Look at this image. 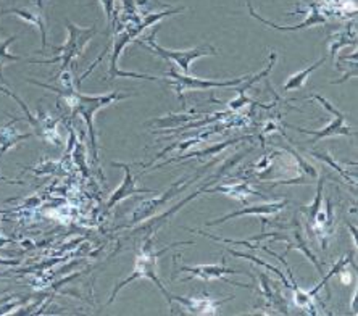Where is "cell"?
Here are the masks:
<instances>
[{
	"mask_svg": "<svg viewBox=\"0 0 358 316\" xmlns=\"http://www.w3.org/2000/svg\"><path fill=\"white\" fill-rule=\"evenodd\" d=\"M28 82L36 84V86L49 89V91H54L59 94V96L65 100V102L70 105L73 110V115H81V118L86 121V126L89 129V136H91V147H92V157L94 160H99V150H97V138H96V129H94V118H96V113L99 110H102L108 105L115 102H120V100L129 99L131 94H121V92H110L105 94V96H86V94H81L76 91L75 87L70 89H57L52 87L50 84H44L39 81H33V79H28Z\"/></svg>",
	"mask_w": 358,
	"mask_h": 316,
	"instance_id": "6da1fadb",
	"label": "cell"
},
{
	"mask_svg": "<svg viewBox=\"0 0 358 316\" xmlns=\"http://www.w3.org/2000/svg\"><path fill=\"white\" fill-rule=\"evenodd\" d=\"M65 23L68 29V39L63 45L54 47V49L59 52V57H55V59H50V60H42V62L29 60V63H34V65H54V63H62L60 71H66L73 63V60H75L76 57L83 55L86 45L91 42V39L97 33L96 26H92V28H80V26L71 23L70 20H65Z\"/></svg>",
	"mask_w": 358,
	"mask_h": 316,
	"instance_id": "7a4b0ae2",
	"label": "cell"
},
{
	"mask_svg": "<svg viewBox=\"0 0 358 316\" xmlns=\"http://www.w3.org/2000/svg\"><path fill=\"white\" fill-rule=\"evenodd\" d=\"M159 29H160V26H157V28L152 31V34L149 36V38H145L144 41L136 39L134 42H138V44H141V45L144 44L145 47H149V49L154 52L155 55L162 57V59L171 60L179 68V70H181L182 75H191V63L194 60L200 59V57L218 55L217 49H215V47L210 45V44H202V45L194 47V49H189V50H170V49H165V47L159 45L154 41L157 31H159Z\"/></svg>",
	"mask_w": 358,
	"mask_h": 316,
	"instance_id": "3957f363",
	"label": "cell"
},
{
	"mask_svg": "<svg viewBox=\"0 0 358 316\" xmlns=\"http://www.w3.org/2000/svg\"><path fill=\"white\" fill-rule=\"evenodd\" d=\"M173 245H175V244H173ZM170 247H171V245H168V247H165V249H162V250H159V252H150V250H149V252H141L139 257H138V260H136L133 275L126 278L124 281H121V282L118 284V286L113 289L112 297H110L108 303H112L113 300L117 299V294H118L124 286H128L129 282H133V281H136V279H139V278H147V279H150V281H154V282L157 284V287H159L163 296L166 297L168 303H170V308H171V305H173L171 294L166 291L165 286H163L162 281H160L159 275H157V260H159V257H162L163 254H165V252H168V249H170Z\"/></svg>",
	"mask_w": 358,
	"mask_h": 316,
	"instance_id": "277c9868",
	"label": "cell"
},
{
	"mask_svg": "<svg viewBox=\"0 0 358 316\" xmlns=\"http://www.w3.org/2000/svg\"><path fill=\"white\" fill-rule=\"evenodd\" d=\"M144 31L141 23H131L129 26H126L123 31H120L118 34H115L113 39V50L112 55H110V63H108V78L115 79V78H134V79H145V81H160V78H154L149 75H141V73H131V71H123L118 68V60L123 50L126 49V45L129 42L136 41V38Z\"/></svg>",
	"mask_w": 358,
	"mask_h": 316,
	"instance_id": "5b68a950",
	"label": "cell"
},
{
	"mask_svg": "<svg viewBox=\"0 0 358 316\" xmlns=\"http://www.w3.org/2000/svg\"><path fill=\"white\" fill-rule=\"evenodd\" d=\"M168 76L171 79H168V84H171L175 87V92L178 94V97L181 99V102L184 105V97L182 94L187 91H205V89H215V87H236L239 84H244L247 79L250 78V75L241 76V78H234V79H228V81H213V79H200L191 75H182V73H178L175 68H170L168 71Z\"/></svg>",
	"mask_w": 358,
	"mask_h": 316,
	"instance_id": "8992f818",
	"label": "cell"
},
{
	"mask_svg": "<svg viewBox=\"0 0 358 316\" xmlns=\"http://www.w3.org/2000/svg\"><path fill=\"white\" fill-rule=\"evenodd\" d=\"M215 165V161L208 163V166ZM207 168H203L202 171H199L196 176H194L192 179H179V181H176L173 186L168 189V191L165 194H162L160 197L157 199H152V200H145V202H142L138 208L134 210L133 215H131V223H139V221H144L150 217V215H154L157 210H159L160 207H163V205L168 203V200H171L175 196H178V194H181L184 189H186L189 184L196 182L197 179H200V176L203 175L205 171H207Z\"/></svg>",
	"mask_w": 358,
	"mask_h": 316,
	"instance_id": "52a82bcc",
	"label": "cell"
},
{
	"mask_svg": "<svg viewBox=\"0 0 358 316\" xmlns=\"http://www.w3.org/2000/svg\"><path fill=\"white\" fill-rule=\"evenodd\" d=\"M312 99L318 100V102L323 105V107L328 110L329 113L334 115V120L331 121V123L326 126L324 129L321 131H313V129H303V128H294L296 131H299V133H303V134H310L313 136V141L312 144H315V142H318L320 139H324V138H333V136H355V131L350 128L349 124H347V117L344 113L341 112V110H338L334 107L333 103L329 102V100H326L324 97H321L320 94H313Z\"/></svg>",
	"mask_w": 358,
	"mask_h": 316,
	"instance_id": "ba28073f",
	"label": "cell"
},
{
	"mask_svg": "<svg viewBox=\"0 0 358 316\" xmlns=\"http://www.w3.org/2000/svg\"><path fill=\"white\" fill-rule=\"evenodd\" d=\"M7 13H13L20 17L28 24H33L34 28L41 31V41H42V49L41 54H44V49L47 47V23H45V13H44V5L41 0H29L28 5L24 7H10L0 12V17Z\"/></svg>",
	"mask_w": 358,
	"mask_h": 316,
	"instance_id": "9c48e42d",
	"label": "cell"
},
{
	"mask_svg": "<svg viewBox=\"0 0 358 316\" xmlns=\"http://www.w3.org/2000/svg\"><path fill=\"white\" fill-rule=\"evenodd\" d=\"M179 271H181V273H191V276L182 279V281H191V279H194V278L202 279V281H210V279H220V281H223L226 284H233V286H238V287L250 289L249 284H241V282H234V281H229V279H226V275H239V273H241V271H234V270H231V268H226V266H220V265L181 266V268H179Z\"/></svg>",
	"mask_w": 358,
	"mask_h": 316,
	"instance_id": "30bf717a",
	"label": "cell"
},
{
	"mask_svg": "<svg viewBox=\"0 0 358 316\" xmlns=\"http://www.w3.org/2000/svg\"><path fill=\"white\" fill-rule=\"evenodd\" d=\"M112 165L123 168L126 175H124L123 182H121V186L112 194V196H110L107 202V210H112L115 205L121 202V200L128 199L129 196H136V194H157L155 191H150V189H139L136 186V181L133 178V173H131L129 165H126V163H112Z\"/></svg>",
	"mask_w": 358,
	"mask_h": 316,
	"instance_id": "8fae6325",
	"label": "cell"
},
{
	"mask_svg": "<svg viewBox=\"0 0 358 316\" xmlns=\"http://www.w3.org/2000/svg\"><path fill=\"white\" fill-rule=\"evenodd\" d=\"M245 3H247V8H249V13H250V17H252V18L259 20L260 23L266 24V26H270V28L276 29V31H281V33H294V31L307 29V28H312V26H317V24H321V23H326V17H324V15L321 13V12H318V10L313 7L312 13H310V17H308V18H305L300 24H297V26H279V24H276V23H271V21H268V20H265L263 17H260V15L257 13L255 10H254V7H252L250 0H245Z\"/></svg>",
	"mask_w": 358,
	"mask_h": 316,
	"instance_id": "7c38bea8",
	"label": "cell"
},
{
	"mask_svg": "<svg viewBox=\"0 0 358 316\" xmlns=\"http://www.w3.org/2000/svg\"><path fill=\"white\" fill-rule=\"evenodd\" d=\"M286 205H287V200H281V202L263 203V205H252V207L241 208V210H238V212H231L228 215H224L223 218L208 221L207 226H215V224L226 223V221L239 218V217H244V215H275V213L279 212V210L286 208Z\"/></svg>",
	"mask_w": 358,
	"mask_h": 316,
	"instance_id": "4fadbf2b",
	"label": "cell"
},
{
	"mask_svg": "<svg viewBox=\"0 0 358 316\" xmlns=\"http://www.w3.org/2000/svg\"><path fill=\"white\" fill-rule=\"evenodd\" d=\"M231 299V297H229ZM171 300L173 302H179L182 303L184 307H186L187 310H191L192 313H200V315H215L217 312L218 307H221L226 300H212V299H207V297H191V299H186V297H178V296H173L171 294Z\"/></svg>",
	"mask_w": 358,
	"mask_h": 316,
	"instance_id": "5bb4252c",
	"label": "cell"
},
{
	"mask_svg": "<svg viewBox=\"0 0 358 316\" xmlns=\"http://www.w3.org/2000/svg\"><path fill=\"white\" fill-rule=\"evenodd\" d=\"M276 59H278V55L275 54V52H273V54L270 55V65H268V66H266L265 70H263V71H260L259 75H255V76H250V78L247 79V81H245V86H244V87H239V89H238V92H239V97H238V99H234V100H231V102L228 103V107H229L231 112H239V110H241L242 107H245L247 103H250V100L245 97V92H247V89L254 86V84H255L257 81H259L260 78H266L268 75H270V71L273 70V66H275V63H276Z\"/></svg>",
	"mask_w": 358,
	"mask_h": 316,
	"instance_id": "9a60e30c",
	"label": "cell"
},
{
	"mask_svg": "<svg viewBox=\"0 0 358 316\" xmlns=\"http://www.w3.org/2000/svg\"><path fill=\"white\" fill-rule=\"evenodd\" d=\"M326 62V57H323V59H320L317 63H313V65H310L308 68H305V70L296 73V75L289 76V79L286 82H284V92H292V91H297V89L303 87V84L308 81V78L312 76V73L315 70H318V68L323 65V63Z\"/></svg>",
	"mask_w": 358,
	"mask_h": 316,
	"instance_id": "2e32d148",
	"label": "cell"
},
{
	"mask_svg": "<svg viewBox=\"0 0 358 316\" xmlns=\"http://www.w3.org/2000/svg\"><path fill=\"white\" fill-rule=\"evenodd\" d=\"M29 136L31 134H18L17 131H15L13 124L3 126V128L0 129V158L3 157L5 152L12 149L13 145H17L20 141L28 139Z\"/></svg>",
	"mask_w": 358,
	"mask_h": 316,
	"instance_id": "e0dca14e",
	"label": "cell"
},
{
	"mask_svg": "<svg viewBox=\"0 0 358 316\" xmlns=\"http://www.w3.org/2000/svg\"><path fill=\"white\" fill-rule=\"evenodd\" d=\"M242 139H245V138H241V139H233V141H226V142H223V144L213 145V147H210V149H205V150H199V152H189V154H186V155H179V157L171 158V160H168V161H165V163H162L160 166H165V165H168V163H176V161H182V160H186V158H194V157H205V155H213V154H220L221 150H224V149H226V147L233 145V144H236V142H239V141H242Z\"/></svg>",
	"mask_w": 358,
	"mask_h": 316,
	"instance_id": "ac0fdd59",
	"label": "cell"
},
{
	"mask_svg": "<svg viewBox=\"0 0 358 316\" xmlns=\"http://www.w3.org/2000/svg\"><path fill=\"white\" fill-rule=\"evenodd\" d=\"M349 265H352V266H354V268H357V265H355V258H354V254H352V252H349V254L342 257L341 260H339L338 263H336V265L333 266V270H331V271L328 273V275H326V276L323 278V281H321V282L318 284V286L313 289L312 292H308L310 296H312V297L317 296V292L320 291L321 287H323V286H326V284H328V281H329L331 278H333L334 275H339V273H341L342 270H345V268L349 266Z\"/></svg>",
	"mask_w": 358,
	"mask_h": 316,
	"instance_id": "d6986e66",
	"label": "cell"
},
{
	"mask_svg": "<svg viewBox=\"0 0 358 316\" xmlns=\"http://www.w3.org/2000/svg\"><path fill=\"white\" fill-rule=\"evenodd\" d=\"M324 175H318V186H317V196H315L313 203L310 205V208L307 210V215H308V221L310 223H313L315 217H317L318 212L323 207V186H324Z\"/></svg>",
	"mask_w": 358,
	"mask_h": 316,
	"instance_id": "ffe728a7",
	"label": "cell"
},
{
	"mask_svg": "<svg viewBox=\"0 0 358 316\" xmlns=\"http://www.w3.org/2000/svg\"><path fill=\"white\" fill-rule=\"evenodd\" d=\"M231 255H234V257H241V258H247V260H250V261H254V263H257V265H260V266H263V268H266V270H270V271H273L275 273L276 276H279V279H281V281L284 282V286L286 287H291L292 289V286L291 284L287 282V278L284 276V273L279 270V268H275V266H271V265H268V263H265V261H262V260H259V258L257 257H254V255H245V254H242V252H236V250H228Z\"/></svg>",
	"mask_w": 358,
	"mask_h": 316,
	"instance_id": "44dd1931",
	"label": "cell"
},
{
	"mask_svg": "<svg viewBox=\"0 0 358 316\" xmlns=\"http://www.w3.org/2000/svg\"><path fill=\"white\" fill-rule=\"evenodd\" d=\"M17 38H18V36H12V38H8L5 42H0V79H2V82H5L3 81V76H2V68H3L5 63H7V62H20V60H23V59H21V57L8 54V50H7L8 45L12 44V42L17 41Z\"/></svg>",
	"mask_w": 358,
	"mask_h": 316,
	"instance_id": "7402d4cb",
	"label": "cell"
},
{
	"mask_svg": "<svg viewBox=\"0 0 358 316\" xmlns=\"http://www.w3.org/2000/svg\"><path fill=\"white\" fill-rule=\"evenodd\" d=\"M310 155H313L315 158H318V160H321V161H323V163H326V165L333 166L334 170L338 171L342 178L347 179V181L354 184V181H352V178H350V175H349V171H345L344 168H342V166L339 165V163H336V161L333 160V158H331L328 154H320V152H312V154H310Z\"/></svg>",
	"mask_w": 358,
	"mask_h": 316,
	"instance_id": "603a6c76",
	"label": "cell"
},
{
	"mask_svg": "<svg viewBox=\"0 0 358 316\" xmlns=\"http://www.w3.org/2000/svg\"><path fill=\"white\" fill-rule=\"evenodd\" d=\"M294 236H296V240H297V249H300L303 252L305 255H307L310 260H312L313 263H315V266L318 268V271L321 273V275H323V266H321V263L318 261V258L313 255V252L310 250V249H307V244H305V240H303V237H302V234H300V231L299 229H296V233H294Z\"/></svg>",
	"mask_w": 358,
	"mask_h": 316,
	"instance_id": "cb8c5ba5",
	"label": "cell"
},
{
	"mask_svg": "<svg viewBox=\"0 0 358 316\" xmlns=\"http://www.w3.org/2000/svg\"><path fill=\"white\" fill-rule=\"evenodd\" d=\"M124 13L128 15L131 23H141V17L138 13V0H121Z\"/></svg>",
	"mask_w": 358,
	"mask_h": 316,
	"instance_id": "d4e9b609",
	"label": "cell"
},
{
	"mask_svg": "<svg viewBox=\"0 0 358 316\" xmlns=\"http://www.w3.org/2000/svg\"><path fill=\"white\" fill-rule=\"evenodd\" d=\"M102 3L105 17H107V23L110 24L108 28H112L113 18H117V10H115V0H99Z\"/></svg>",
	"mask_w": 358,
	"mask_h": 316,
	"instance_id": "484cf974",
	"label": "cell"
},
{
	"mask_svg": "<svg viewBox=\"0 0 358 316\" xmlns=\"http://www.w3.org/2000/svg\"><path fill=\"white\" fill-rule=\"evenodd\" d=\"M0 181H5V182H13V184H23V182H20V181H10V179H5V178H2V176H0Z\"/></svg>",
	"mask_w": 358,
	"mask_h": 316,
	"instance_id": "4316f807",
	"label": "cell"
},
{
	"mask_svg": "<svg viewBox=\"0 0 358 316\" xmlns=\"http://www.w3.org/2000/svg\"><path fill=\"white\" fill-rule=\"evenodd\" d=\"M2 276H5V275H0V278H2Z\"/></svg>",
	"mask_w": 358,
	"mask_h": 316,
	"instance_id": "83f0119b",
	"label": "cell"
}]
</instances>
